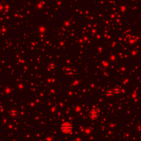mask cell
Segmentation results:
<instances>
[{
    "label": "cell",
    "mask_w": 141,
    "mask_h": 141,
    "mask_svg": "<svg viewBox=\"0 0 141 141\" xmlns=\"http://www.w3.org/2000/svg\"><path fill=\"white\" fill-rule=\"evenodd\" d=\"M61 130L65 134H68V133H70L72 131V125L68 123V122H65V123L61 125Z\"/></svg>",
    "instance_id": "obj_1"
}]
</instances>
